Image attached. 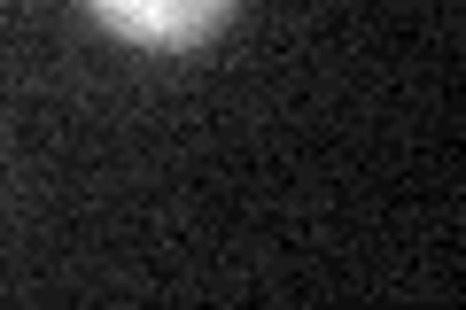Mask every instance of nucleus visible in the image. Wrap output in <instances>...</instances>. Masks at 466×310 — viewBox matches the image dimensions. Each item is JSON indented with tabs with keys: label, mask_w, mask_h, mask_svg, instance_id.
I'll list each match as a JSON object with an SVG mask.
<instances>
[{
	"label": "nucleus",
	"mask_w": 466,
	"mask_h": 310,
	"mask_svg": "<svg viewBox=\"0 0 466 310\" xmlns=\"http://www.w3.org/2000/svg\"><path fill=\"white\" fill-rule=\"evenodd\" d=\"M86 16L125 47L148 55H187L233 16V0H86Z\"/></svg>",
	"instance_id": "obj_1"
}]
</instances>
